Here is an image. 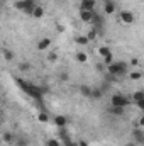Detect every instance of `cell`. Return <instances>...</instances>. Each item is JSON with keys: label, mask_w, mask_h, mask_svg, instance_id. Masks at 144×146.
Here are the masks:
<instances>
[{"label": "cell", "mask_w": 144, "mask_h": 146, "mask_svg": "<svg viewBox=\"0 0 144 146\" xmlns=\"http://www.w3.org/2000/svg\"><path fill=\"white\" fill-rule=\"evenodd\" d=\"M104 12L107 15H112L115 12V3L114 2H104Z\"/></svg>", "instance_id": "cell-11"}, {"label": "cell", "mask_w": 144, "mask_h": 146, "mask_svg": "<svg viewBox=\"0 0 144 146\" xmlns=\"http://www.w3.org/2000/svg\"><path fill=\"white\" fill-rule=\"evenodd\" d=\"M75 42L80 44V46H87V44L90 42V39H88L87 36H76L75 37Z\"/></svg>", "instance_id": "cell-15"}, {"label": "cell", "mask_w": 144, "mask_h": 146, "mask_svg": "<svg viewBox=\"0 0 144 146\" xmlns=\"http://www.w3.org/2000/svg\"><path fill=\"white\" fill-rule=\"evenodd\" d=\"M2 53H3V60H5V61H14L15 54H14L12 51H9V49H5V48H3V51H2Z\"/></svg>", "instance_id": "cell-16"}, {"label": "cell", "mask_w": 144, "mask_h": 146, "mask_svg": "<svg viewBox=\"0 0 144 146\" xmlns=\"http://www.w3.org/2000/svg\"><path fill=\"white\" fill-rule=\"evenodd\" d=\"M97 0H81L80 2V10H95Z\"/></svg>", "instance_id": "cell-7"}, {"label": "cell", "mask_w": 144, "mask_h": 146, "mask_svg": "<svg viewBox=\"0 0 144 146\" xmlns=\"http://www.w3.org/2000/svg\"><path fill=\"white\" fill-rule=\"evenodd\" d=\"M75 58H76V61H78V63H87V60H88L87 53H83V51H78Z\"/></svg>", "instance_id": "cell-17"}, {"label": "cell", "mask_w": 144, "mask_h": 146, "mask_svg": "<svg viewBox=\"0 0 144 146\" xmlns=\"http://www.w3.org/2000/svg\"><path fill=\"white\" fill-rule=\"evenodd\" d=\"M49 46H51V39H49V37H42V39L37 42V49H39V51H44V49H48Z\"/></svg>", "instance_id": "cell-9"}, {"label": "cell", "mask_w": 144, "mask_h": 146, "mask_svg": "<svg viewBox=\"0 0 144 146\" xmlns=\"http://www.w3.org/2000/svg\"><path fill=\"white\" fill-rule=\"evenodd\" d=\"M59 80H61V82H68V80H70V75L66 72H61L59 73Z\"/></svg>", "instance_id": "cell-29"}, {"label": "cell", "mask_w": 144, "mask_h": 146, "mask_svg": "<svg viewBox=\"0 0 144 146\" xmlns=\"http://www.w3.org/2000/svg\"><path fill=\"white\" fill-rule=\"evenodd\" d=\"M97 53H98V54L102 56V60H104L105 56H108V54H110V48H108V46H100Z\"/></svg>", "instance_id": "cell-18"}, {"label": "cell", "mask_w": 144, "mask_h": 146, "mask_svg": "<svg viewBox=\"0 0 144 146\" xmlns=\"http://www.w3.org/2000/svg\"><path fill=\"white\" fill-rule=\"evenodd\" d=\"M92 24H93V26H100V24H102V17H100L97 12H95V15H93V21H92Z\"/></svg>", "instance_id": "cell-25"}, {"label": "cell", "mask_w": 144, "mask_h": 146, "mask_svg": "<svg viewBox=\"0 0 144 146\" xmlns=\"http://www.w3.org/2000/svg\"><path fill=\"white\" fill-rule=\"evenodd\" d=\"M56 60H58V54H56V53H49V54H48V61H49V63H54Z\"/></svg>", "instance_id": "cell-27"}, {"label": "cell", "mask_w": 144, "mask_h": 146, "mask_svg": "<svg viewBox=\"0 0 144 146\" xmlns=\"http://www.w3.org/2000/svg\"><path fill=\"white\" fill-rule=\"evenodd\" d=\"M136 106H137V107H139V109L144 112V100H139V102H136Z\"/></svg>", "instance_id": "cell-33"}, {"label": "cell", "mask_w": 144, "mask_h": 146, "mask_svg": "<svg viewBox=\"0 0 144 146\" xmlns=\"http://www.w3.org/2000/svg\"><path fill=\"white\" fill-rule=\"evenodd\" d=\"M2 138H3V143H7V145H12V143H14V139H15L12 133H3V136H2Z\"/></svg>", "instance_id": "cell-19"}, {"label": "cell", "mask_w": 144, "mask_h": 146, "mask_svg": "<svg viewBox=\"0 0 144 146\" xmlns=\"http://www.w3.org/2000/svg\"><path fill=\"white\" fill-rule=\"evenodd\" d=\"M124 109L126 107H110V112L114 115H124Z\"/></svg>", "instance_id": "cell-20"}, {"label": "cell", "mask_w": 144, "mask_h": 146, "mask_svg": "<svg viewBox=\"0 0 144 146\" xmlns=\"http://www.w3.org/2000/svg\"><path fill=\"white\" fill-rule=\"evenodd\" d=\"M29 70H31V65L29 63H26V61L19 63V72H29Z\"/></svg>", "instance_id": "cell-23"}, {"label": "cell", "mask_w": 144, "mask_h": 146, "mask_svg": "<svg viewBox=\"0 0 144 146\" xmlns=\"http://www.w3.org/2000/svg\"><path fill=\"white\" fill-rule=\"evenodd\" d=\"M104 2H112V0H104Z\"/></svg>", "instance_id": "cell-36"}, {"label": "cell", "mask_w": 144, "mask_h": 146, "mask_svg": "<svg viewBox=\"0 0 144 146\" xmlns=\"http://www.w3.org/2000/svg\"><path fill=\"white\" fill-rule=\"evenodd\" d=\"M37 121H39V122H48V121H49V117H48V114H46V112H41V114H37Z\"/></svg>", "instance_id": "cell-24"}, {"label": "cell", "mask_w": 144, "mask_h": 146, "mask_svg": "<svg viewBox=\"0 0 144 146\" xmlns=\"http://www.w3.org/2000/svg\"><path fill=\"white\" fill-rule=\"evenodd\" d=\"M78 90H80V94H81L83 97H90V95H92V87H90V85H80Z\"/></svg>", "instance_id": "cell-12"}, {"label": "cell", "mask_w": 144, "mask_h": 146, "mask_svg": "<svg viewBox=\"0 0 144 146\" xmlns=\"http://www.w3.org/2000/svg\"><path fill=\"white\" fill-rule=\"evenodd\" d=\"M132 100H134V102L144 100V92H134V95H132Z\"/></svg>", "instance_id": "cell-22"}, {"label": "cell", "mask_w": 144, "mask_h": 146, "mask_svg": "<svg viewBox=\"0 0 144 146\" xmlns=\"http://www.w3.org/2000/svg\"><path fill=\"white\" fill-rule=\"evenodd\" d=\"M137 127H144V114L139 117V121H137Z\"/></svg>", "instance_id": "cell-30"}, {"label": "cell", "mask_w": 144, "mask_h": 146, "mask_svg": "<svg viewBox=\"0 0 144 146\" xmlns=\"http://www.w3.org/2000/svg\"><path fill=\"white\" fill-rule=\"evenodd\" d=\"M107 73L112 75V76H120V75L129 73V66H127V63H124V61H114L112 65L107 66Z\"/></svg>", "instance_id": "cell-2"}, {"label": "cell", "mask_w": 144, "mask_h": 146, "mask_svg": "<svg viewBox=\"0 0 144 146\" xmlns=\"http://www.w3.org/2000/svg\"><path fill=\"white\" fill-rule=\"evenodd\" d=\"M48 146H59V143H58L56 139H49V141H48Z\"/></svg>", "instance_id": "cell-32"}, {"label": "cell", "mask_w": 144, "mask_h": 146, "mask_svg": "<svg viewBox=\"0 0 144 146\" xmlns=\"http://www.w3.org/2000/svg\"><path fill=\"white\" fill-rule=\"evenodd\" d=\"M131 65L132 66H137L139 65V58H131Z\"/></svg>", "instance_id": "cell-31"}, {"label": "cell", "mask_w": 144, "mask_h": 146, "mask_svg": "<svg viewBox=\"0 0 144 146\" xmlns=\"http://www.w3.org/2000/svg\"><path fill=\"white\" fill-rule=\"evenodd\" d=\"M15 82H17V85H20V88H22L27 95L34 97V99H37V100L42 99V92H41V88L36 87L34 83H31V82H24V80H20V78H17Z\"/></svg>", "instance_id": "cell-1"}, {"label": "cell", "mask_w": 144, "mask_h": 146, "mask_svg": "<svg viewBox=\"0 0 144 146\" xmlns=\"http://www.w3.org/2000/svg\"><path fill=\"white\" fill-rule=\"evenodd\" d=\"M104 63H105V65H112V63H114V56H112V53H110V54H108V56H105V58H104Z\"/></svg>", "instance_id": "cell-28"}, {"label": "cell", "mask_w": 144, "mask_h": 146, "mask_svg": "<svg viewBox=\"0 0 144 146\" xmlns=\"http://www.w3.org/2000/svg\"><path fill=\"white\" fill-rule=\"evenodd\" d=\"M124 146H137V143H136V141H132V143H127V145H124Z\"/></svg>", "instance_id": "cell-34"}, {"label": "cell", "mask_w": 144, "mask_h": 146, "mask_svg": "<svg viewBox=\"0 0 144 146\" xmlns=\"http://www.w3.org/2000/svg\"><path fill=\"white\" fill-rule=\"evenodd\" d=\"M66 124H68V119L65 115H56L54 117V126L56 127H65Z\"/></svg>", "instance_id": "cell-10"}, {"label": "cell", "mask_w": 144, "mask_h": 146, "mask_svg": "<svg viewBox=\"0 0 144 146\" xmlns=\"http://www.w3.org/2000/svg\"><path fill=\"white\" fill-rule=\"evenodd\" d=\"M42 15H44V9H42L41 5H36V9H34V12H32V17H34V19H42Z\"/></svg>", "instance_id": "cell-14"}, {"label": "cell", "mask_w": 144, "mask_h": 146, "mask_svg": "<svg viewBox=\"0 0 144 146\" xmlns=\"http://www.w3.org/2000/svg\"><path fill=\"white\" fill-rule=\"evenodd\" d=\"M14 7L19 9V10H22V12H26V14L32 15V12L36 9V3H34V0H19V2L14 3Z\"/></svg>", "instance_id": "cell-3"}, {"label": "cell", "mask_w": 144, "mask_h": 146, "mask_svg": "<svg viewBox=\"0 0 144 146\" xmlns=\"http://www.w3.org/2000/svg\"><path fill=\"white\" fill-rule=\"evenodd\" d=\"M95 15V10H80V19L81 22H92Z\"/></svg>", "instance_id": "cell-6"}, {"label": "cell", "mask_w": 144, "mask_h": 146, "mask_svg": "<svg viewBox=\"0 0 144 146\" xmlns=\"http://www.w3.org/2000/svg\"><path fill=\"white\" fill-rule=\"evenodd\" d=\"M104 95V88H98V87H95V88H92V99H95V100H98L100 97Z\"/></svg>", "instance_id": "cell-13"}, {"label": "cell", "mask_w": 144, "mask_h": 146, "mask_svg": "<svg viewBox=\"0 0 144 146\" xmlns=\"http://www.w3.org/2000/svg\"><path fill=\"white\" fill-rule=\"evenodd\" d=\"M78 146H88V145H87V141H80V143H78Z\"/></svg>", "instance_id": "cell-35"}, {"label": "cell", "mask_w": 144, "mask_h": 146, "mask_svg": "<svg viewBox=\"0 0 144 146\" xmlns=\"http://www.w3.org/2000/svg\"><path fill=\"white\" fill-rule=\"evenodd\" d=\"M141 76H143V73L139 72V70H134V72L129 73V78H131V80H139Z\"/></svg>", "instance_id": "cell-21"}, {"label": "cell", "mask_w": 144, "mask_h": 146, "mask_svg": "<svg viewBox=\"0 0 144 146\" xmlns=\"http://www.w3.org/2000/svg\"><path fill=\"white\" fill-rule=\"evenodd\" d=\"M132 136H134V139H136V143L137 145H144V133L136 126V129L132 131Z\"/></svg>", "instance_id": "cell-8"}, {"label": "cell", "mask_w": 144, "mask_h": 146, "mask_svg": "<svg viewBox=\"0 0 144 146\" xmlns=\"http://www.w3.org/2000/svg\"><path fill=\"white\" fill-rule=\"evenodd\" d=\"M119 19H120L122 24H132V22L136 21V15H134L132 12H129V10H122V12L119 14Z\"/></svg>", "instance_id": "cell-5"}, {"label": "cell", "mask_w": 144, "mask_h": 146, "mask_svg": "<svg viewBox=\"0 0 144 146\" xmlns=\"http://www.w3.org/2000/svg\"><path fill=\"white\" fill-rule=\"evenodd\" d=\"M97 36H98V31H97V29H92V31H90V33L87 34V37H88L90 41H93V39H97Z\"/></svg>", "instance_id": "cell-26"}, {"label": "cell", "mask_w": 144, "mask_h": 146, "mask_svg": "<svg viewBox=\"0 0 144 146\" xmlns=\"http://www.w3.org/2000/svg\"><path fill=\"white\" fill-rule=\"evenodd\" d=\"M131 102H132V100H129V99H127L126 95H122V94H115V95L110 97V106H112V107H127Z\"/></svg>", "instance_id": "cell-4"}]
</instances>
